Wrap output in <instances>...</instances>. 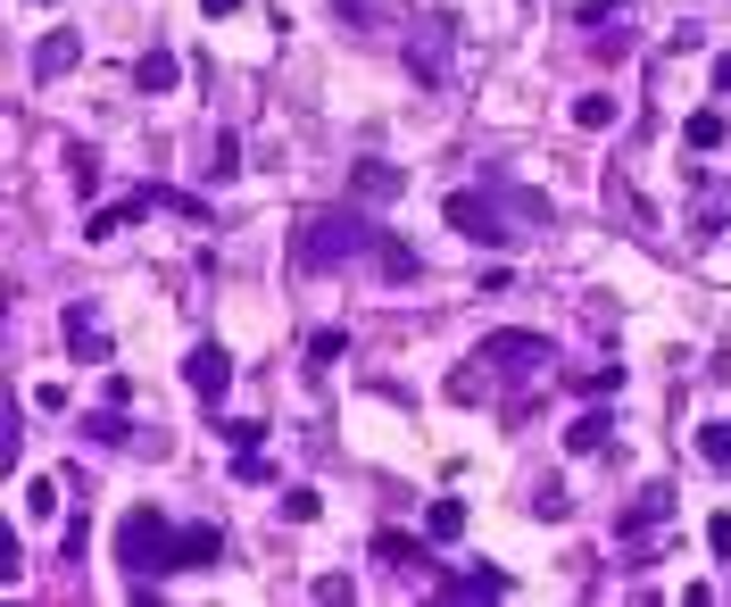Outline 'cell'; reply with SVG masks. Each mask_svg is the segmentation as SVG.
<instances>
[{
    "label": "cell",
    "instance_id": "4316f807",
    "mask_svg": "<svg viewBox=\"0 0 731 607\" xmlns=\"http://www.w3.org/2000/svg\"><path fill=\"white\" fill-rule=\"evenodd\" d=\"M582 25H623V0H582Z\"/></svg>",
    "mask_w": 731,
    "mask_h": 607
},
{
    "label": "cell",
    "instance_id": "4fadbf2b",
    "mask_svg": "<svg viewBox=\"0 0 731 607\" xmlns=\"http://www.w3.org/2000/svg\"><path fill=\"white\" fill-rule=\"evenodd\" d=\"M366 266H375V275H391V284H416V275H424V258H416V250L399 242V233H383V242H375V258H366Z\"/></svg>",
    "mask_w": 731,
    "mask_h": 607
},
{
    "label": "cell",
    "instance_id": "5bb4252c",
    "mask_svg": "<svg viewBox=\"0 0 731 607\" xmlns=\"http://www.w3.org/2000/svg\"><path fill=\"white\" fill-rule=\"evenodd\" d=\"M151 209V200H109V209H92V225H84V242H117V233L133 225V217Z\"/></svg>",
    "mask_w": 731,
    "mask_h": 607
},
{
    "label": "cell",
    "instance_id": "52a82bcc",
    "mask_svg": "<svg viewBox=\"0 0 731 607\" xmlns=\"http://www.w3.org/2000/svg\"><path fill=\"white\" fill-rule=\"evenodd\" d=\"M399 191H408V175H399L391 158H357L350 167V200L357 209H383V200H399Z\"/></svg>",
    "mask_w": 731,
    "mask_h": 607
},
{
    "label": "cell",
    "instance_id": "8992f818",
    "mask_svg": "<svg viewBox=\"0 0 731 607\" xmlns=\"http://www.w3.org/2000/svg\"><path fill=\"white\" fill-rule=\"evenodd\" d=\"M408 58H416V76H424V84H450V25H441V18H416Z\"/></svg>",
    "mask_w": 731,
    "mask_h": 607
},
{
    "label": "cell",
    "instance_id": "cb8c5ba5",
    "mask_svg": "<svg viewBox=\"0 0 731 607\" xmlns=\"http://www.w3.org/2000/svg\"><path fill=\"white\" fill-rule=\"evenodd\" d=\"M117 408H125V399H117ZM117 408H109V417H92V424H84V433H92L100 450H117V441H125V417H117Z\"/></svg>",
    "mask_w": 731,
    "mask_h": 607
},
{
    "label": "cell",
    "instance_id": "44dd1931",
    "mask_svg": "<svg viewBox=\"0 0 731 607\" xmlns=\"http://www.w3.org/2000/svg\"><path fill=\"white\" fill-rule=\"evenodd\" d=\"M574 125L582 133H607V125H616V100H607V92H582L574 100Z\"/></svg>",
    "mask_w": 731,
    "mask_h": 607
},
{
    "label": "cell",
    "instance_id": "6da1fadb",
    "mask_svg": "<svg viewBox=\"0 0 731 607\" xmlns=\"http://www.w3.org/2000/svg\"><path fill=\"white\" fill-rule=\"evenodd\" d=\"M375 242H383V233L366 225L357 209H317V217L300 225V242H291V266H300V275H324V266L375 258Z\"/></svg>",
    "mask_w": 731,
    "mask_h": 607
},
{
    "label": "cell",
    "instance_id": "4dcf8cb0",
    "mask_svg": "<svg viewBox=\"0 0 731 607\" xmlns=\"http://www.w3.org/2000/svg\"><path fill=\"white\" fill-rule=\"evenodd\" d=\"M200 9H208V18H233V9H242V0H200Z\"/></svg>",
    "mask_w": 731,
    "mask_h": 607
},
{
    "label": "cell",
    "instance_id": "8fae6325",
    "mask_svg": "<svg viewBox=\"0 0 731 607\" xmlns=\"http://www.w3.org/2000/svg\"><path fill=\"white\" fill-rule=\"evenodd\" d=\"M507 574L499 566H466V574H441V583H432V599H507Z\"/></svg>",
    "mask_w": 731,
    "mask_h": 607
},
{
    "label": "cell",
    "instance_id": "7402d4cb",
    "mask_svg": "<svg viewBox=\"0 0 731 607\" xmlns=\"http://www.w3.org/2000/svg\"><path fill=\"white\" fill-rule=\"evenodd\" d=\"M283 516H291V525H317V516H324V499L308 492V483H291V492H283Z\"/></svg>",
    "mask_w": 731,
    "mask_h": 607
},
{
    "label": "cell",
    "instance_id": "f1b7e54d",
    "mask_svg": "<svg viewBox=\"0 0 731 607\" xmlns=\"http://www.w3.org/2000/svg\"><path fill=\"white\" fill-rule=\"evenodd\" d=\"M67 175H76V191H92V184H100V167H92V151H67Z\"/></svg>",
    "mask_w": 731,
    "mask_h": 607
},
{
    "label": "cell",
    "instance_id": "9c48e42d",
    "mask_svg": "<svg viewBox=\"0 0 731 607\" xmlns=\"http://www.w3.org/2000/svg\"><path fill=\"white\" fill-rule=\"evenodd\" d=\"M225 558V532L217 525H175V574H200Z\"/></svg>",
    "mask_w": 731,
    "mask_h": 607
},
{
    "label": "cell",
    "instance_id": "ffe728a7",
    "mask_svg": "<svg viewBox=\"0 0 731 607\" xmlns=\"http://www.w3.org/2000/svg\"><path fill=\"white\" fill-rule=\"evenodd\" d=\"M76 34H51V42H42V51H34V76H67V67H76Z\"/></svg>",
    "mask_w": 731,
    "mask_h": 607
},
{
    "label": "cell",
    "instance_id": "5b68a950",
    "mask_svg": "<svg viewBox=\"0 0 731 607\" xmlns=\"http://www.w3.org/2000/svg\"><path fill=\"white\" fill-rule=\"evenodd\" d=\"M184 383H191V399H208V408H225V391H233V358L217 342H200L184 358Z\"/></svg>",
    "mask_w": 731,
    "mask_h": 607
},
{
    "label": "cell",
    "instance_id": "2e32d148",
    "mask_svg": "<svg viewBox=\"0 0 731 607\" xmlns=\"http://www.w3.org/2000/svg\"><path fill=\"white\" fill-rule=\"evenodd\" d=\"M607 433H616V424H607L599 408H590V417H574V424H565V457H590V450H607Z\"/></svg>",
    "mask_w": 731,
    "mask_h": 607
},
{
    "label": "cell",
    "instance_id": "603a6c76",
    "mask_svg": "<svg viewBox=\"0 0 731 607\" xmlns=\"http://www.w3.org/2000/svg\"><path fill=\"white\" fill-rule=\"evenodd\" d=\"M616 383H623V366H582V375H574V391H582V399H607Z\"/></svg>",
    "mask_w": 731,
    "mask_h": 607
},
{
    "label": "cell",
    "instance_id": "f546056e",
    "mask_svg": "<svg viewBox=\"0 0 731 607\" xmlns=\"http://www.w3.org/2000/svg\"><path fill=\"white\" fill-rule=\"evenodd\" d=\"M707 541H715V558H731V516H715V525H707Z\"/></svg>",
    "mask_w": 731,
    "mask_h": 607
},
{
    "label": "cell",
    "instance_id": "ac0fdd59",
    "mask_svg": "<svg viewBox=\"0 0 731 607\" xmlns=\"http://www.w3.org/2000/svg\"><path fill=\"white\" fill-rule=\"evenodd\" d=\"M698 457H707L715 475H731V417H715V424H698Z\"/></svg>",
    "mask_w": 731,
    "mask_h": 607
},
{
    "label": "cell",
    "instance_id": "484cf974",
    "mask_svg": "<svg viewBox=\"0 0 731 607\" xmlns=\"http://www.w3.org/2000/svg\"><path fill=\"white\" fill-rule=\"evenodd\" d=\"M341 350H350V342H341V333H317V342H308V366H317V375H324V366H333Z\"/></svg>",
    "mask_w": 731,
    "mask_h": 607
},
{
    "label": "cell",
    "instance_id": "83f0119b",
    "mask_svg": "<svg viewBox=\"0 0 731 607\" xmlns=\"http://www.w3.org/2000/svg\"><path fill=\"white\" fill-rule=\"evenodd\" d=\"M308 599H333V607H341V599H350V574H317V583H308Z\"/></svg>",
    "mask_w": 731,
    "mask_h": 607
},
{
    "label": "cell",
    "instance_id": "ba28073f",
    "mask_svg": "<svg viewBox=\"0 0 731 607\" xmlns=\"http://www.w3.org/2000/svg\"><path fill=\"white\" fill-rule=\"evenodd\" d=\"M665 525H674V492H665V483H649V492H640L632 508L616 516V532H623V541H649V532H665Z\"/></svg>",
    "mask_w": 731,
    "mask_h": 607
},
{
    "label": "cell",
    "instance_id": "e0dca14e",
    "mask_svg": "<svg viewBox=\"0 0 731 607\" xmlns=\"http://www.w3.org/2000/svg\"><path fill=\"white\" fill-rule=\"evenodd\" d=\"M682 142H690V151H723L731 142V125H723V109H698L690 125H682Z\"/></svg>",
    "mask_w": 731,
    "mask_h": 607
},
{
    "label": "cell",
    "instance_id": "d6986e66",
    "mask_svg": "<svg viewBox=\"0 0 731 607\" xmlns=\"http://www.w3.org/2000/svg\"><path fill=\"white\" fill-rule=\"evenodd\" d=\"M466 532V499H432V516H424V541H457Z\"/></svg>",
    "mask_w": 731,
    "mask_h": 607
},
{
    "label": "cell",
    "instance_id": "3957f363",
    "mask_svg": "<svg viewBox=\"0 0 731 607\" xmlns=\"http://www.w3.org/2000/svg\"><path fill=\"white\" fill-rule=\"evenodd\" d=\"M549 358H557V350H549V333H516V324H507V333H490V342L474 350V366H483V375H516V383H541Z\"/></svg>",
    "mask_w": 731,
    "mask_h": 607
},
{
    "label": "cell",
    "instance_id": "7a4b0ae2",
    "mask_svg": "<svg viewBox=\"0 0 731 607\" xmlns=\"http://www.w3.org/2000/svg\"><path fill=\"white\" fill-rule=\"evenodd\" d=\"M117 566L142 574V583L175 574V525L158 508H125V525H117Z\"/></svg>",
    "mask_w": 731,
    "mask_h": 607
},
{
    "label": "cell",
    "instance_id": "30bf717a",
    "mask_svg": "<svg viewBox=\"0 0 731 607\" xmlns=\"http://www.w3.org/2000/svg\"><path fill=\"white\" fill-rule=\"evenodd\" d=\"M67 350H76L84 366L109 358V333H100V308H92V300H67Z\"/></svg>",
    "mask_w": 731,
    "mask_h": 607
},
{
    "label": "cell",
    "instance_id": "d4e9b609",
    "mask_svg": "<svg viewBox=\"0 0 731 607\" xmlns=\"http://www.w3.org/2000/svg\"><path fill=\"white\" fill-rule=\"evenodd\" d=\"M532 516H541V525H557V516H565V492H557V483H541V492H532Z\"/></svg>",
    "mask_w": 731,
    "mask_h": 607
},
{
    "label": "cell",
    "instance_id": "7c38bea8",
    "mask_svg": "<svg viewBox=\"0 0 731 607\" xmlns=\"http://www.w3.org/2000/svg\"><path fill=\"white\" fill-rule=\"evenodd\" d=\"M375 566H383V574H416V566H424V541L383 525V532H375Z\"/></svg>",
    "mask_w": 731,
    "mask_h": 607
},
{
    "label": "cell",
    "instance_id": "277c9868",
    "mask_svg": "<svg viewBox=\"0 0 731 607\" xmlns=\"http://www.w3.org/2000/svg\"><path fill=\"white\" fill-rule=\"evenodd\" d=\"M450 225L466 233V242H483V250L516 242V233H507V217H499V184H490V191H450Z\"/></svg>",
    "mask_w": 731,
    "mask_h": 607
},
{
    "label": "cell",
    "instance_id": "9a60e30c",
    "mask_svg": "<svg viewBox=\"0 0 731 607\" xmlns=\"http://www.w3.org/2000/svg\"><path fill=\"white\" fill-rule=\"evenodd\" d=\"M133 84H142V92H175V84H184V67H175V51H142V67H133Z\"/></svg>",
    "mask_w": 731,
    "mask_h": 607
}]
</instances>
